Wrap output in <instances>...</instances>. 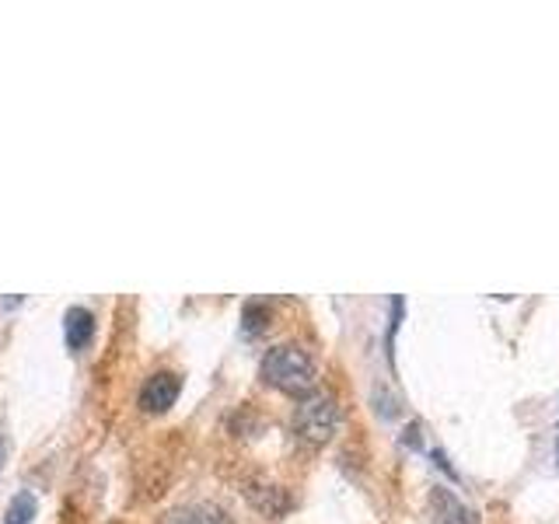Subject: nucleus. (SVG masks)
Returning a JSON list of instances; mask_svg holds the SVG:
<instances>
[{
  "instance_id": "obj_5",
  "label": "nucleus",
  "mask_w": 559,
  "mask_h": 524,
  "mask_svg": "<svg viewBox=\"0 0 559 524\" xmlns=\"http://www.w3.org/2000/svg\"><path fill=\"white\" fill-rule=\"evenodd\" d=\"M95 336V314L87 308H67L63 314V340L70 354H81V349L92 343Z\"/></svg>"
},
{
  "instance_id": "obj_2",
  "label": "nucleus",
  "mask_w": 559,
  "mask_h": 524,
  "mask_svg": "<svg viewBox=\"0 0 559 524\" xmlns=\"http://www.w3.org/2000/svg\"><path fill=\"white\" fill-rule=\"evenodd\" d=\"M340 430V402L329 392H311L294 409V433L308 448H325Z\"/></svg>"
},
{
  "instance_id": "obj_6",
  "label": "nucleus",
  "mask_w": 559,
  "mask_h": 524,
  "mask_svg": "<svg viewBox=\"0 0 559 524\" xmlns=\"http://www.w3.org/2000/svg\"><path fill=\"white\" fill-rule=\"evenodd\" d=\"M165 524H231V517L217 503H186L168 511Z\"/></svg>"
},
{
  "instance_id": "obj_1",
  "label": "nucleus",
  "mask_w": 559,
  "mask_h": 524,
  "mask_svg": "<svg viewBox=\"0 0 559 524\" xmlns=\"http://www.w3.org/2000/svg\"><path fill=\"white\" fill-rule=\"evenodd\" d=\"M259 371L270 389L284 392V395H297V398L311 395L314 384H319V364H314V357L297 343H280V346L266 349Z\"/></svg>"
},
{
  "instance_id": "obj_3",
  "label": "nucleus",
  "mask_w": 559,
  "mask_h": 524,
  "mask_svg": "<svg viewBox=\"0 0 559 524\" xmlns=\"http://www.w3.org/2000/svg\"><path fill=\"white\" fill-rule=\"evenodd\" d=\"M182 395V378L175 371H157L147 378V384L140 389V406L147 413H165L171 409Z\"/></svg>"
},
{
  "instance_id": "obj_7",
  "label": "nucleus",
  "mask_w": 559,
  "mask_h": 524,
  "mask_svg": "<svg viewBox=\"0 0 559 524\" xmlns=\"http://www.w3.org/2000/svg\"><path fill=\"white\" fill-rule=\"evenodd\" d=\"M35 517V497L28 493H17L11 503H8V511H4V524H32Z\"/></svg>"
},
{
  "instance_id": "obj_4",
  "label": "nucleus",
  "mask_w": 559,
  "mask_h": 524,
  "mask_svg": "<svg viewBox=\"0 0 559 524\" xmlns=\"http://www.w3.org/2000/svg\"><path fill=\"white\" fill-rule=\"evenodd\" d=\"M430 514H433V524H479L476 511L444 486L430 489Z\"/></svg>"
}]
</instances>
